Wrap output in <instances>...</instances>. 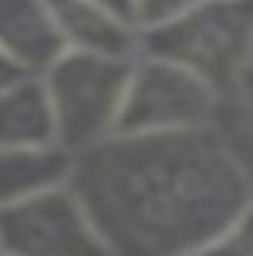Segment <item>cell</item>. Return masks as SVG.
Returning a JSON list of instances; mask_svg holds the SVG:
<instances>
[{"label": "cell", "mask_w": 253, "mask_h": 256, "mask_svg": "<svg viewBox=\"0 0 253 256\" xmlns=\"http://www.w3.org/2000/svg\"><path fill=\"white\" fill-rule=\"evenodd\" d=\"M68 188L110 256H196L253 206L214 128L114 134L74 155Z\"/></svg>", "instance_id": "6da1fadb"}, {"label": "cell", "mask_w": 253, "mask_h": 256, "mask_svg": "<svg viewBox=\"0 0 253 256\" xmlns=\"http://www.w3.org/2000/svg\"><path fill=\"white\" fill-rule=\"evenodd\" d=\"M253 3H188L170 24L140 36V57L167 60L224 92L248 66Z\"/></svg>", "instance_id": "7a4b0ae2"}, {"label": "cell", "mask_w": 253, "mask_h": 256, "mask_svg": "<svg viewBox=\"0 0 253 256\" xmlns=\"http://www.w3.org/2000/svg\"><path fill=\"white\" fill-rule=\"evenodd\" d=\"M134 63L66 51L42 74L57 146L68 155H84L116 134Z\"/></svg>", "instance_id": "3957f363"}, {"label": "cell", "mask_w": 253, "mask_h": 256, "mask_svg": "<svg viewBox=\"0 0 253 256\" xmlns=\"http://www.w3.org/2000/svg\"><path fill=\"white\" fill-rule=\"evenodd\" d=\"M220 92L167 60L137 57L116 134H167L212 128Z\"/></svg>", "instance_id": "277c9868"}, {"label": "cell", "mask_w": 253, "mask_h": 256, "mask_svg": "<svg viewBox=\"0 0 253 256\" xmlns=\"http://www.w3.org/2000/svg\"><path fill=\"white\" fill-rule=\"evenodd\" d=\"M0 256H110L72 188L0 206Z\"/></svg>", "instance_id": "5b68a950"}, {"label": "cell", "mask_w": 253, "mask_h": 256, "mask_svg": "<svg viewBox=\"0 0 253 256\" xmlns=\"http://www.w3.org/2000/svg\"><path fill=\"white\" fill-rule=\"evenodd\" d=\"M0 51L27 78H42L68 51L51 3H0Z\"/></svg>", "instance_id": "8992f818"}, {"label": "cell", "mask_w": 253, "mask_h": 256, "mask_svg": "<svg viewBox=\"0 0 253 256\" xmlns=\"http://www.w3.org/2000/svg\"><path fill=\"white\" fill-rule=\"evenodd\" d=\"M51 9L68 51L128 63L140 57V36L110 3H51Z\"/></svg>", "instance_id": "52a82bcc"}, {"label": "cell", "mask_w": 253, "mask_h": 256, "mask_svg": "<svg viewBox=\"0 0 253 256\" xmlns=\"http://www.w3.org/2000/svg\"><path fill=\"white\" fill-rule=\"evenodd\" d=\"M57 146L54 110L42 78H24L0 92V152Z\"/></svg>", "instance_id": "ba28073f"}, {"label": "cell", "mask_w": 253, "mask_h": 256, "mask_svg": "<svg viewBox=\"0 0 253 256\" xmlns=\"http://www.w3.org/2000/svg\"><path fill=\"white\" fill-rule=\"evenodd\" d=\"M74 170V155L60 146L6 149L0 152V206H12L39 194L66 188Z\"/></svg>", "instance_id": "9c48e42d"}, {"label": "cell", "mask_w": 253, "mask_h": 256, "mask_svg": "<svg viewBox=\"0 0 253 256\" xmlns=\"http://www.w3.org/2000/svg\"><path fill=\"white\" fill-rule=\"evenodd\" d=\"M196 256H253V206Z\"/></svg>", "instance_id": "30bf717a"}, {"label": "cell", "mask_w": 253, "mask_h": 256, "mask_svg": "<svg viewBox=\"0 0 253 256\" xmlns=\"http://www.w3.org/2000/svg\"><path fill=\"white\" fill-rule=\"evenodd\" d=\"M24 78H27V74H24V72H21L18 66L12 63V60H9V57L3 54V51H0V92H6L9 86L21 84Z\"/></svg>", "instance_id": "8fae6325"}, {"label": "cell", "mask_w": 253, "mask_h": 256, "mask_svg": "<svg viewBox=\"0 0 253 256\" xmlns=\"http://www.w3.org/2000/svg\"><path fill=\"white\" fill-rule=\"evenodd\" d=\"M250 68H253V48H250Z\"/></svg>", "instance_id": "7c38bea8"}]
</instances>
